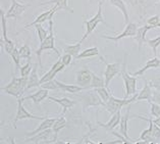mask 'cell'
Instances as JSON below:
<instances>
[{"label": "cell", "mask_w": 160, "mask_h": 144, "mask_svg": "<svg viewBox=\"0 0 160 144\" xmlns=\"http://www.w3.org/2000/svg\"><path fill=\"white\" fill-rule=\"evenodd\" d=\"M29 78L19 77L15 78L12 76V79L8 84L4 87H1V90L7 93L8 95H11L15 98H21L22 95L27 91V85H28Z\"/></svg>", "instance_id": "cell-1"}, {"label": "cell", "mask_w": 160, "mask_h": 144, "mask_svg": "<svg viewBox=\"0 0 160 144\" xmlns=\"http://www.w3.org/2000/svg\"><path fill=\"white\" fill-rule=\"evenodd\" d=\"M44 50H53L58 56H60L59 50H58L55 46V36H54V32H53V21L52 19H50L49 21V34H48V36L46 37V39L44 41L41 42L39 48L36 50L39 65H42L41 55H42V52L44 51Z\"/></svg>", "instance_id": "cell-2"}, {"label": "cell", "mask_w": 160, "mask_h": 144, "mask_svg": "<svg viewBox=\"0 0 160 144\" xmlns=\"http://www.w3.org/2000/svg\"><path fill=\"white\" fill-rule=\"evenodd\" d=\"M137 96H138V93H136V94L132 97H131V98H122H122H116V97L111 95L109 100L104 104V107L106 108V111L112 116V115H114L115 112L122 111V107L130 105V104H132V102H136Z\"/></svg>", "instance_id": "cell-3"}, {"label": "cell", "mask_w": 160, "mask_h": 144, "mask_svg": "<svg viewBox=\"0 0 160 144\" xmlns=\"http://www.w3.org/2000/svg\"><path fill=\"white\" fill-rule=\"evenodd\" d=\"M102 3H103V1L98 2V11H97V13L94 15V17L88 19V21L84 22V25L86 27V33L84 34L81 42H83L85 39H87L89 37V35H91L93 32H94V30L97 28V26H98L100 23H102V24H104L106 27H109V25H107V23L105 22L103 14H102Z\"/></svg>", "instance_id": "cell-4"}, {"label": "cell", "mask_w": 160, "mask_h": 144, "mask_svg": "<svg viewBox=\"0 0 160 144\" xmlns=\"http://www.w3.org/2000/svg\"><path fill=\"white\" fill-rule=\"evenodd\" d=\"M57 134L54 133V131L51 129H47L44 131H41L36 135L31 136V137H26L24 140V143H57Z\"/></svg>", "instance_id": "cell-5"}, {"label": "cell", "mask_w": 160, "mask_h": 144, "mask_svg": "<svg viewBox=\"0 0 160 144\" xmlns=\"http://www.w3.org/2000/svg\"><path fill=\"white\" fill-rule=\"evenodd\" d=\"M122 78L123 80L124 88H126V93H124V98H128L132 95H135L137 92V77L131 76L127 72V64L126 60L122 64Z\"/></svg>", "instance_id": "cell-6"}, {"label": "cell", "mask_w": 160, "mask_h": 144, "mask_svg": "<svg viewBox=\"0 0 160 144\" xmlns=\"http://www.w3.org/2000/svg\"><path fill=\"white\" fill-rule=\"evenodd\" d=\"M24 99L22 98H18V108H17V114H15V118L13 120V128L17 129V124L19 121H24V120H37V121H43L45 118L44 116H35L33 114H31L28 111L26 110L24 104Z\"/></svg>", "instance_id": "cell-7"}, {"label": "cell", "mask_w": 160, "mask_h": 144, "mask_svg": "<svg viewBox=\"0 0 160 144\" xmlns=\"http://www.w3.org/2000/svg\"><path fill=\"white\" fill-rule=\"evenodd\" d=\"M79 97L81 98L82 104H83V111H85L86 108L88 107L100 106V105L104 106V102L95 90L87 91L84 94L79 95Z\"/></svg>", "instance_id": "cell-8"}, {"label": "cell", "mask_w": 160, "mask_h": 144, "mask_svg": "<svg viewBox=\"0 0 160 144\" xmlns=\"http://www.w3.org/2000/svg\"><path fill=\"white\" fill-rule=\"evenodd\" d=\"M0 15H1V28H2V39L0 40V43H1V47L4 51L10 55L12 53L13 49L15 48L14 43L12 40L7 37V28H6V17L4 13H3L2 9H0Z\"/></svg>", "instance_id": "cell-9"}, {"label": "cell", "mask_w": 160, "mask_h": 144, "mask_svg": "<svg viewBox=\"0 0 160 144\" xmlns=\"http://www.w3.org/2000/svg\"><path fill=\"white\" fill-rule=\"evenodd\" d=\"M100 59L105 64V65H106L105 71H104V80H105V87L108 88L109 84H110V82L113 78H114L116 75H118L119 73H122V64H120L119 63L108 64L103 58V56H100Z\"/></svg>", "instance_id": "cell-10"}, {"label": "cell", "mask_w": 160, "mask_h": 144, "mask_svg": "<svg viewBox=\"0 0 160 144\" xmlns=\"http://www.w3.org/2000/svg\"><path fill=\"white\" fill-rule=\"evenodd\" d=\"M137 30H138V27H137L136 24H134V23H128L122 32L118 35H116V36H107V35H102L101 37H102L103 39H106V40L114 41L115 43H118L120 39H123V38H127V37H135V35L137 33Z\"/></svg>", "instance_id": "cell-11"}, {"label": "cell", "mask_w": 160, "mask_h": 144, "mask_svg": "<svg viewBox=\"0 0 160 144\" xmlns=\"http://www.w3.org/2000/svg\"><path fill=\"white\" fill-rule=\"evenodd\" d=\"M57 10H58L57 5L54 4L53 7H51L50 9L44 11V13H42L41 14H39L38 17L35 18V21H33L32 23H31V24H28L27 26H25L22 30H27V29L31 28V27H34L35 25H37V24H43V23H45V22H47V21H50V19H52L54 13H55Z\"/></svg>", "instance_id": "cell-12"}, {"label": "cell", "mask_w": 160, "mask_h": 144, "mask_svg": "<svg viewBox=\"0 0 160 144\" xmlns=\"http://www.w3.org/2000/svg\"><path fill=\"white\" fill-rule=\"evenodd\" d=\"M91 81H92V72L90 71L88 68L81 69L80 71H78V73H77V85L83 87L86 90V89H90Z\"/></svg>", "instance_id": "cell-13"}, {"label": "cell", "mask_w": 160, "mask_h": 144, "mask_svg": "<svg viewBox=\"0 0 160 144\" xmlns=\"http://www.w3.org/2000/svg\"><path fill=\"white\" fill-rule=\"evenodd\" d=\"M65 65L63 64V63L61 61V59L59 58L55 64H54L52 65V68L49 69V71L45 74L44 76H43L42 78H40V84H44L46 83V82H49L51 80H54L55 79V76L57 75L59 72H62L64 69Z\"/></svg>", "instance_id": "cell-14"}, {"label": "cell", "mask_w": 160, "mask_h": 144, "mask_svg": "<svg viewBox=\"0 0 160 144\" xmlns=\"http://www.w3.org/2000/svg\"><path fill=\"white\" fill-rule=\"evenodd\" d=\"M130 119H132V116H131V104L130 105H128V108H127V111L124 115H122V119H120V123H119V130L118 132L122 136H124L128 140H130V141L135 144L136 143V140H132L130 136H128V123Z\"/></svg>", "instance_id": "cell-15"}, {"label": "cell", "mask_w": 160, "mask_h": 144, "mask_svg": "<svg viewBox=\"0 0 160 144\" xmlns=\"http://www.w3.org/2000/svg\"><path fill=\"white\" fill-rule=\"evenodd\" d=\"M27 7H29V4H22L17 0H11V6L5 13V17L6 18H18L25 13Z\"/></svg>", "instance_id": "cell-16"}, {"label": "cell", "mask_w": 160, "mask_h": 144, "mask_svg": "<svg viewBox=\"0 0 160 144\" xmlns=\"http://www.w3.org/2000/svg\"><path fill=\"white\" fill-rule=\"evenodd\" d=\"M48 100L52 101V102H55L57 104L62 107V112L61 115H65L66 111L71 110L72 106L76 105L77 101L76 100H72V99H69L68 97H62V98H56V97H53V96H48Z\"/></svg>", "instance_id": "cell-17"}, {"label": "cell", "mask_w": 160, "mask_h": 144, "mask_svg": "<svg viewBox=\"0 0 160 144\" xmlns=\"http://www.w3.org/2000/svg\"><path fill=\"white\" fill-rule=\"evenodd\" d=\"M152 29H154L153 27L150 25H144L142 27H140L137 30V33L135 35V40L138 43V47H139V51H141V48L143 44L146 42V35L148 33V31H150Z\"/></svg>", "instance_id": "cell-18"}, {"label": "cell", "mask_w": 160, "mask_h": 144, "mask_svg": "<svg viewBox=\"0 0 160 144\" xmlns=\"http://www.w3.org/2000/svg\"><path fill=\"white\" fill-rule=\"evenodd\" d=\"M120 119H122V111H119L118 112H115L114 115H112L110 120H109L107 123H105V124H102L100 122H96V123H97V125H98V126L104 128V129H106L109 132H111L119 125Z\"/></svg>", "instance_id": "cell-19"}, {"label": "cell", "mask_w": 160, "mask_h": 144, "mask_svg": "<svg viewBox=\"0 0 160 144\" xmlns=\"http://www.w3.org/2000/svg\"><path fill=\"white\" fill-rule=\"evenodd\" d=\"M48 93H49V90H47V89L39 87V90L37 92H35V93H33V94L27 96L22 99L24 100H32L35 104H38V103L42 102L43 100L48 98V96H49Z\"/></svg>", "instance_id": "cell-20"}, {"label": "cell", "mask_w": 160, "mask_h": 144, "mask_svg": "<svg viewBox=\"0 0 160 144\" xmlns=\"http://www.w3.org/2000/svg\"><path fill=\"white\" fill-rule=\"evenodd\" d=\"M152 97H153V90L152 87L150 86V84L148 83V81L145 80V85L141 89V91L138 93L137 96V101H141V100H146L148 102L152 101Z\"/></svg>", "instance_id": "cell-21"}, {"label": "cell", "mask_w": 160, "mask_h": 144, "mask_svg": "<svg viewBox=\"0 0 160 144\" xmlns=\"http://www.w3.org/2000/svg\"><path fill=\"white\" fill-rule=\"evenodd\" d=\"M159 67H160V59L157 56H154L152 59L148 60L143 68H141L139 71H137V72H135L134 74H132V76H135V77L142 76L144 73H146L148 71V69H156V68H159Z\"/></svg>", "instance_id": "cell-22"}, {"label": "cell", "mask_w": 160, "mask_h": 144, "mask_svg": "<svg viewBox=\"0 0 160 144\" xmlns=\"http://www.w3.org/2000/svg\"><path fill=\"white\" fill-rule=\"evenodd\" d=\"M56 118H45L44 120L42 121V123L39 125V127L37 129H35L33 131H31L30 133L27 134V137H31V136H34L36 135L37 133L41 131H44V130H47V129H51L54 122H55Z\"/></svg>", "instance_id": "cell-23"}, {"label": "cell", "mask_w": 160, "mask_h": 144, "mask_svg": "<svg viewBox=\"0 0 160 144\" xmlns=\"http://www.w3.org/2000/svg\"><path fill=\"white\" fill-rule=\"evenodd\" d=\"M37 65L39 64H34L33 71L30 74L29 79H28V85H27V90H30L32 88H36V87H40V78L38 76V68Z\"/></svg>", "instance_id": "cell-24"}, {"label": "cell", "mask_w": 160, "mask_h": 144, "mask_svg": "<svg viewBox=\"0 0 160 144\" xmlns=\"http://www.w3.org/2000/svg\"><path fill=\"white\" fill-rule=\"evenodd\" d=\"M109 2H110V4L112 6L116 7V8H118L120 11H122V13L123 15V18H124V24L128 25V23H130V17H128V11L127 8V4L124 3L123 0H109Z\"/></svg>", "instance_id": "cell-25"}, {"label": "cell", "mask_w": 160, "mask_h": 144, "mask_svg": "<svg viewBox=\"0 0 160 144\" xmlns=\"http://www.w3.org/2000/svg\"><path fill=\"white\" fill-rule=\"evenodd\" d=\"M57 82V85L58 87H59V90L63 91V92H68V93H72V94H75V93H79L81 91L85 90L83 87L79 86V85H69V84H64V83H61L58 80H56Z\"/></svg>", "instance_id": "cell-26"}, {"label": "cell", "mask_w": 160, "mask_h": 144, "mask_svg": "<svg viewBox=\"0 0 160 144\" xmlns=\"http://www.w3.org/2000/svg\"><path fill=\"white\" fill-rule=\"evenodd\" d=\"M68 0H49V1L41 3L40 5L42 6V5H48V4H55L58 7V10H65V11H68V13H73V9H72L71 7L68 6Z\"/></svg>", "instance_id": "cell-27"}, {"label": "cell", "mask_w": 160, "mask_h": 144, "mask_svg": "<svg viewBox=\"0 0 160 144\" xmlns=\"http://www.w3.org/2000/svg\"><path fill=\"white\" fill-rule=\"evenodd\" d=\"M82 43L83 42H79V43H76V44H73V45H65L64 47H63V51L64 53H68V54H71V55L73 57V58H76L77 59V57L78 55L81 53V48H82Z\"/></svg>", "instance_id": "cell-28"}, {"label": "cell", "mask_w": 160, "mask_h": 144, "mask_svg": "<svg viewBox=\"0 0 160 144\" xmlns=\"http://www.w3.org/2000/svg\"><path fill=\"white\" fill-rule=\"evenodd\" d=\"M131 3L132 6H136L140 13L143 15L146 13L147 7H149L150 5L152 6L153 4L150 3V0H131Z\"/></svg>", "instance_id": "cell-29"}, {"label": "cell", "mask_w": 160, "mask_h": 144, "mask_svg": "<svg viewBox=\"0 0 160 144\" xmlns=\"http://www.w3.org/2000/svg\"><path fill=\"white\" fill-rule=\"evenodd\" d=\"M96 55H99V49L98 47H90L81 51V53L78 55L77 59H82V58H90V57H93V56H96Z\"/></svg>", "instance_id": "cell-30"}, {"label": "cell", "mask_w": 160, "mask_h": 144, "mask_svg": "<svg viewBox=\"0 0 160 144\" xmlns=\"http://www.w3.org/2000/svg\"><path fill=\"white\" fill-rule=\"evenodd\" d=\"M66 126V119L63 115H60L59 116H57L55 122H54L53 126H52V130L54 131V133L58 134L59 131H61L63 128Z\"/></svg>", "instance_id": "cell-31"}, {"label": "cell", "mask_w": 160, "mask_h": 144, "mask_svg": "<svg viewBox=\"0 0 160 144\" xmlns=\"http://www.w3.org/2000/svg\"><path fill=\"white\" fill-rule=\"evenodd\" d=\"M100 87H105V80L92 72V81H91V85H90V88L96 89Z\"/></svg>", "instance_id": "cell-32"}, {"label": "cell", "mask_w": 160, "mask_h": 144, "mask_svg": "<svg viewBox=\"0 0 160 144\" xmlns=\"http://www.w3.org/2000/svg\"><path fill=\"white\" fill-rule=\"evenodd\" d=\"M33 68H34V64H32V61H31V58H30L28 63H27L25 65H22V67L21 69H19V73H21V77L29 78L30 74L32 73V71H33Z\"/></svg>", "instance_id": "cell-33"}, {"label": "cell", "mask_w": 160, "mask_h": 144, "mask_svg": "<svg viewBox=\"0 0 160 144\" xmlns=\"http://www.w3.org/2000/svg\"><path fill=\"white\" fill-rule=\"evenodd\" d=\"M94 90L98 93V95L100 96V98L102 99V101L104 102V104L107 102V101L109 100V98H110L111 94L109 93L108 91V88L106 87H100V88H96L94 89Z\"/></svg>", "instance_id": "cell-34"}, {"label": "cell", "mask_w": 160, "mask_h": 144, "mask_svg": "<svg viewBox=\"0 0 160 144\" xmlns=\"http://www.w3.org/2000/svg\"><path fill=\"white\" fill-rule=\"evenodd\" d=\"M35 30H36V33L38 35V38H39V41H40V43L41 42H43L46 39V37L48 36V34H49V31L47 30H45L43 27L41 26V24H37V25H35Z\"/></svg>", "instance_id": "cell-35"}, {"label": "cell", "mask_w": 160, "mask_h": 144, "mask_svg": "<svg viewBox=\"0 0 160 144\" xmlns=\"http://www.w3.org/2000/svg\"><path fill=\"white\" fill-rule=\"evenodd\" d=\"M146 43L150 46L152 50H153L154 56H157V48L160 46V35L158 37L154 38V39H149V40H146Z\"/></svg>", "instance_id": "cell-36"}, {"label": "cell", "mask_w": 160, "mask_h": 144, "mask_svg": "<svg viewBox=\"0 0 160 144\" xmlns=\"http://www.w3.org/2000/svg\"><path fill=\"white\" fill-rule=\"evenodd\" d=\"M150 116L153 118H158L160 116V104L154 102V101H150Z\"/></svg>", "instance_id": "cell-37"}, {"label": "cell", "mask_w": 160, "mask_h": 144, "mask_svg": "<svg viewBox=\"0 0 160 144\" xmlns=\"http://www.w3.org/2000/svg\"><path fill=\"white\" fill-rule=\"evenodd\" d=\"M41 88H44V89H47V90H51V91H54V90H59V87H58L57 85V82H56V79L54 80H51L49 82H46V83L42 84Z\"/></svg>", "instance_id": "cell-38"}, {"label": "cell", "mask_w": 160, "mask_h": 144, "mask_svg": "<svg viewBox=\"0 0 160 144\" xmlns=\"http://www.w3.org/2000/svg\"><path fill=\"white\" fill-rule=\"evenodd\" d=\"M18 51L22 58H31V53H32V51H31V48L28 44L22 45V47L18 49Z\"/></svg>", "instance_id": "cell-39"}, {"label": "cell", "mask_w": 160, "mask_h": 144, "mask_svg": "<svg viewBox=\"0 0 160 144\" xmlns=\"http://www.w3.org/2000/svg\"><path fill=\"white\" fill-rule=\"evenodd\" d=\"M10 57H11V59H12V61L15 64V69H21L19 68V61H21V55H19V51H18V48H14L13 49V51L12 53L10 54Z\"/></svg>", "instance_id": "cell-40"}, {"label": "cell", "mask_w": 160, "mask_h": 144, "mask_svg": "<svg viewBox=\"0 0 160 144\" xmlns=\"http://www.w3.org/2000/svg\"><path fill=\"white\" fill-rule=\"evenodd\" d=\"M159 19H160L159 15L155 14L153 17H150L148 19H146V23H147V25H150L153 27V28H157L158 24H159Z\"/></svg>", "instance_id": "cell-41"}, {"label": "cell", "mask_w": 160, "mask_h": 144, "mask_svg": "<svg viewBox=\"0 0 160 144\" xmlns=\"http://www.w3.org/2000/svg\"><path fill=\"white\" fill-rule=\"evenodd\" d=\"M152 136H153L154 142L158 143L160 139V127H158L154 123H153V128H152Z\"/></svg>", "instance_id": "cell-42"}, {"label": "cell", "mask_w": 160, "mask_h": 144, "mask_svg": "<svg viewBox=\"0 0 160 144\" xmlns=\"http://www.w3.org/2000/svg\"><path fill=\"white\" fill-rule=\"evenodd\" d=\"M72 56L71 55V54H68V53H64L63 55L60 56V59L61 61L63 63V64L65 65V67H68V65H69L72 64Z\"/></svg>", "instance_id": "cell-43"}, {"label": "cell", "mask_w": 160, "mask_h": 144, "mask_svg": "<svg viewBox=\"0 0 160 144\" xmlns=\"http://www.w3.org/2000/svg\"><path fill=\"white\" fill-rule=\"evenodd\" d=\"M88 127L90 128V132L89 133L86 135V136H84L83 138H82L80 141H78V143H87V144H93L94 142L93 141H91V140H89V137H90V135H91V133L93 132V129H92V127H91V125L88 123Z\"/></svg>", "instance_id": "cell-44"}, {"label": "cell", "mask_w": 160, "mask_h": 144, "mask_svg": "<svg viewBox=\"0 0 160 144\" xmlns=\"http://www.w3.org/2000/svg\"><path fill=\"white\" fill-rule=\"evenodd\" d=\"M150 86L153 89H155V90L160 91V77H157V78H154V79H152L150 81Z\"/></svg>", "instance_id": "cell-45"}, {"label": "cell", "mask_w": 160, "mask_h": 144, "mask_svg": "<svg viewBox=\"0 0 160 144\" xmlns=\"http://www.w3.org/2000/svg\"><path fill=\"white\" fill-rule=\"evenodd\" d=\"M152 101L160 104V91L153 90V97H152Z\"/></svg>", "instance_id": "cell-46"}, {"label": "cell", "mask_w": 160, "mask_h": 144, "mask_svg": "<svg viewBox=\"0 0 160 144\" xmlns=\"http://www.w3.org/2000/svg\"><path fill=\"white\" fill-rule=\"evenodd\" d=\"M103 143H111V144H124V142L122 141V139H118V140H114V141H106V142H103Z\"/></svg>", "instance_id": "cell-47"}, {"label": "cell", "mask_w": 160, "mask_h": 144, "mask_svg": "<svg viewBox=\"0 0 160 144\" xmlns=\"http://www.w3.org/2000/svg\"><path fill=\"white\" fill-rule=\"evenodd\" d=\"M152 121H153L154 124H156L158 127H160V116H158V118H154Z\"/></svg>", "instance_id": "cell-48"}, {"label": "cell", "mask_w": 160, "mask_h": 144, "mask_svg": "<svg viewBox=\"0 0 160 144\" xmlns=\"http://www.w3.org/2000/svg\"><path fill=\"white\" fill-rule=\"evenodd\" d=\"M157 28H160V19H159V24H158V27Z\"/></svg>", "instance_id": "cell-49"}, {"label": "cell", "mask_w": 160, "mask_h": 144, "mask_svg": "<svg viewBox=\"0 0 160 144\" xmlns=\"http://www.w3.org/2000/svg\"><path fill=\"white\" fill-rule=\"evenodd\" d=\"M159 5H160V2H159Z\"/></svg>", "instance_id": "cell-50"}]
</instances>
